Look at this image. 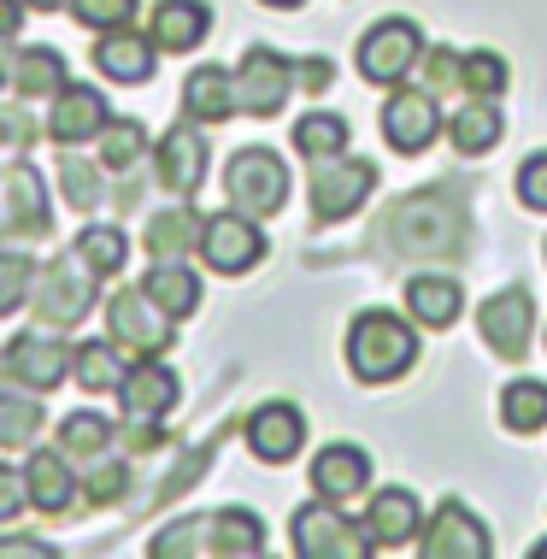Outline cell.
<instances>
[{
  "label": "cell",
  "instance_id": "cell-1",
  "mask_svg": "<svg viewBox=\"0 0 547 559\" xmlns=\"http://www.w3.org/2000/svg\"><path fill=\"white\" fill-rule=\"evenodd\" d=\"M389 236H394V253H406V260H453V253H465L471 224L453 194L430 189L401 201V213L389 218Z\"/></svg>",
  "mask_w": 547,
  "mask_h": 559
},
{
  "label": "cell",
  "instance_id": "cell-2",
  "mask_svg": "<svg viewBox=\"0 0 547 559\" xmlns=\"http://www.w3.org/2000/svg\"><path fill=\"white\" fill-rule=\"evenodd\" d=\"M413 359H418V336L401 312L371 307L347 324V371L359 383H394V377L413 371Z\"/></svg>",
  "mask_w": 547,
  "mask_h": 559
},
{
  "label": "cell",
  "instance_id": "cell-3",
  "mask_svg": "<svg viewBox=\"0 0 547 559\" xmlns=\"http://www.w3.org/2000/svg\"><path fill=\"white\" fill-rule=\"evenodd\" d=\"M100 300V277L83 265V253H59V260L36 265V289H29V307H36L41 330H71L88 319V307Z\"/></svg>",
  "mask_w": 547,
  "mask_h": 559
},
{
  "label": "cell",
  "instance_id": "cell-4",
  "mask_svg": "<svg viewBox=\"0 0 547 559\" xmlns=\"http://www.w3.org/2000/svg\"><path fill=\"white\" fill-rule=\"evenodd\" d=\"M224 194H230L236 213L248 218H271L288 206V165L271 154V147H241L224 165Z\"/></svg>",
  "mask_w": 547,
  "mask_h": 559
},
{
  "label": "cell",
  "instance_id": "cell-5",
  "mask_svg": "<svg viewBox=\"0 0 547 559\" xmlns=\"http://www.w3.org/2000/svg\"><path fill=\"white\" fill-rule=\"evenodd\" d=\"M106 330H112V342L135 359H159L165 347L177 342V319L147 289H118L106 300Z\"/></svg>",
  "mask_w": 547,
  "mask_h": 559
},
{
  "label": "cell",
  "instance_id": "cell-6",
  "mask_svg": "<svg viewBox=\"0 0 547 559\" xmlns=\"http://www.w3.org/2000/svg\"><path fill=\"white\" fill-rule=\"evenodd\" d=\"M288 531H295V554L300 559H365L371 554L365 524H354L336 501H324V495H318L312 507H300Z\"/></svg>",
  "mask_w": 547,
  "mask_h": 559
},
{
  "label": "cell",
  "instance_id": "cell-7",
  "mask_svg": "<svg viewBox=\"0 0 547 559\" xmlns=\"http://www.w3.org/2000/svg\"><path fill=\"white\" fill-rule=\"evenodd\" d=\"M418 59H424L418 24L413 19H383L377 29H365V41H359V78L377 83V88H394L418 71Z\"/></svg>",
  "mask_w": 547,
  "mask_h": 559
},
{
  "label": "cell",
  "instance_id": "cell-8",
  "mask_svg": "<svg viewBox=\"0 0 547 559\" xmlns=\"http://www.w3.org/2000/svg\"><path fill=\"white\" fill-rule=\"evenodd\" d=\"M0 377L19 389H36V395H48V389H59L71 377V347L53 342L48 330H24V336L0 342Z\"/></svg>",
  "mask_w": 547,
  "mask_h": 559
},
{
  "label": "cell",
  "instance_id": "cell-9",
  "mask_svg": "<svg viewBox=\"0 0 547 559\" xmlns=\"http://www.w3.org/2000/svg\"><path fill=\"white\" fill-rule=\"evenodd\" d=\"M53 230V213H48V183L29 159H12L0 171V236H19V241H36Z\"/></svg>",
  "mask_w": 547,
  "mask_h": 559
},
{
  "label": "cell",
  "instance_id": "cell-10",
  "mask_svg": "<svg viewBox=\"0 0 547 559\" xmlns=\"http://www.w3.org/2000/svg\"><path fill=\"white\" fill-rule=\"evenodd\" d=\"M206 260V271H218V277H241V271H253L265 260V236L260 224H253L248 213H218L201 224V248H194Z\"/></svg>",
  "mask_w": 547,
  "mask_h": 559
},
{
  "label": "cell",
  "instance_id": "cell-11",
  "mask_svg": "<svg viewBox=\"0 0 547 559\" xmlns=\"http://www.w3.org/2000/svg\"><path fill=\"white\" fill-rule=\"evenodd\" d=\"M418 554L424 559H489L495 536L465 501H442L430 512V524L418 531Z\"/></svg>",
  "mask_w": 547,
  "mask_h": 559
},
{
  "label": "cell",
  "instance_id": "cell-12",
  "mask_svg": "<svg viewBox=\"0 0 547 559\" xmlns=\"http://www.w3.org/2000/svg\"><path fill=\"white\" fill-rule=\"evenodd\" d=\"M371 189H377V165L371 159H342V154L312 159V213L324 224H336V218L354 213V206H365Z\"/></svg>",
  "mask_w": 547,
  "mask_h": 559
},
{
  "label": "cell",
  "instance_id": "cell-13",
  "mask_svg": "<svg viewBox=\"0 0 547 559\" xmlns=\"http://www.w3.org/2000/svg\"><path fill=\"white\" fill-rule=\"evenodd\" d=\"M230 78H236V112H248V118H277L288 88H295L288 59L271 48H248V59H241Z\"/></svg>",
  "mask_w": 547,
  "mask_h": 559
},
{
  "label": "cell",
  "instance_id": "cell-14",
  "mask_svg": "<svg viewBox=\"0 0 547 559\" xmlns=\"http://www.w3.org/2000/svg\"><path fill=\"white\" fill-rule=\"evenodd\" d=\"M442 135V112H436L430 88H401L394 83L389 107H383V142L401 147V154H424V147Z\"/></svg>",
  "mask_w": 547,
  "mask_h": 559
},
{
  "label": "cell",
  "instance_id": "cell-15",
  "mask_svg": "<svg viewBox=\"0 0 547 559\" xmlns=\"http://www.w3.org/2000/svg\"><path fill=\"white\" fill-rule=\"evenodd\" d=\"M477 330L500 359H524L530 354V330H536V300H530L524 289H500V295L483 300Z\"/></svg>",
  "mask_w": 547,
  "mask_h": 559
},
{
  "label": "cell",
  "instance_id": "cell-16",
  "mask_svg": "<svg viewBox=\"0 0 547 559\" xmlns=\"http://www.w3.org/2000/svg\"><path fill=\"white\" fill-rule=\"evenodd\" d=\"M154 171H159V183L171 189V194H194L206 183V135L194 118H182V124H171L159 135V147H154Z\"/></svg>",
  "mask_w": 547,
  "mask_h": 559
},
{
  "label": "cell",
  "instance_id": "cell-17",
  "mask_svg": "<svg viewBox=\"0 0 547 559\" xmlns=\"http://www.w3.org/2000/svg\"><path fill=\"white\" fill-rule=\"evenodd\" d=\"M106 118H112V107H106V95L95 83H66L48 107V135L59 147H78V142H95Z\"/></svg>",
  "mask_w": 547,
  "mask_h": 559
},
{
  "label": "cell",
  "instance_id": "cell-18",
  "mask_svg": "<svg viewBox=\"0 0 547 559\" xmlns=\"http://www.w3.org/2000/svg\"><path fill=\"white\" fill-rule=\"evenodd\" d=\"M194 554L253 559V554H265V524L248 507H218L206 519H194Z\"/></svg>",
  "mask_w": 547,
  "mask_h": 559
},
{
  "label": "cell",
  "instance_id": "cell-19",
  "mask_svg": "<svg viewBox=\"0 0 547 559\" xmlns=\"http://www.w3.org/2000/svg\"><path fill=\"white\" fill-rule=\"evenodd\" d=\"M300 442H307V418H300V406H288V401H265L260 413L248 418V448H253V460H265V465H288L300 453Z\"/></svg>",
  "mask_w": 547,
  "mask_h": 559
},
{
  "label": "cell",
  "instance_id": "cell-20",
  "mask_svg": "<svg viewBox=\"0 0 547 559\" xmlns=\"http://www.w3.org/2000/svg\"><path fill=\"white\" fill-rule=\"evenodd\" d=\"M312 489L324 495V501H359L365 489H371V460H365V448L354 442H330V448H318V460H312Z\"/></svg>",
  "mask_w": 547,
  "mask_h": 559
},
{
  "label": "cell",
  "instance_id": "cell-21",
  "mask_svg": "<svg viewBox=\"0 0 547 559\" xmlns=\"http://www.w3.org/2000/svg\"><path fill=\"white\" fill-rule=\"evenodd\" d=\"M424 531V512L413 489H377L371 507H365V542L371 548H406Z\"/></svg>",
  "mask_w": 547,
  "mask_h": 559
},
{
  "label": "cell",
  "instance_id": "cell-22",
  "mask_svg": "<svg viewBox=\"0 0 547 559\" xmlns=\"http://www.w3.org/2000/svg\"><path fill=\"white\" fill-rule=\"evenodd\" d=\"M177 395L182 383L165 359H135V366H124V383H118V401H124L130 418H165L177 406Z\"/></svg>",
  "mask_w": 547,
  "mask_h": 559
},
{
  "label": "cell",
  "instance_id": "cell-23",
  "mask_svg": "<svg viewBox=\"0 0 547 559\" xmlns=\"http://www.w3.org/2000/svg\"><path fill=\"white\" fill-rule=\"evenodd\" d=\"M24 489H29V507H41L48 519H66L78 507V489L83 483L71 477V460L59 448H36L24 465Z\"/></svg>",
  "mask_w": 547,
  "mask_h": 559
},
{
  "label": "cell",
  "instance_id": "cell-24",
  "mask_svg": "<svg viewBox=\"0 0 547 559\" xmlns=\"http://www.w3.org/2000/svg\"><path fill=\"white\" fill-rule=\"evenodd\" d=\"M154 36H142V29H100V41H95V71L100 78H112V83H147L154 78Z\"/></svg>",
  "mask_w": 547,
  "mask_h": 559
},
{
  "label": "cell",
  "instance_id": "cell-25",
  "mask_svg": "<svg viewBox=\"0 0 547 559\" xmlns=\"http://www.w3.org/2000/svg\"><path fill=\"white\" fill-rule=\"evenodd\" d=\"M147 36L159 53H194L212 36V7L206 0H159L154 19H147Z\"/></svg>",
  "mask_w": 547,
  "mask_h": 559
},
{
  "label": "cell",
  "instance_id": "cell-26",
  "mask_svg": "<svg viewBox=\"0 0 547 559\" xmlns=\"http://www.w3.org/2000/svg\"><path fill=\"white\" fill-rule=\"evenodd\" d=\"M182 112L194 124H224L236 118V78L224 66H194L189 83H182Z\"/></svg>",
  "mask_w": 547,
  "mask_h": 559
},
{
  "label": "cell",
  "instance_id": "cell-27",
  "mask_svg": "<svg viewBox=\"0 0 547 559\" xmlns=\"http://www.w3.org/2000/svg\"><path fill=\"white\" fill-rule=\"evenodd\" d=\"M201 213L194 206H165V213H154L142 224V241H147V253L154 260H177V253H189V248H201Z\"/></svg>",
  "mask_w": 547,
  "mask_h": 559
},
{
  "label": "cell",
  "instance_id": "cell-28",
  "mask_svg": "<svg viewBox=\"0 0 547 559\" xmlns=\"http://www.w3.org/2000/svg\"><path fill=\"white\" fill-rule=\"evenodd\" d=\"M406 312L424 330H453L460 324V283L448 277H413L406 283Z\"/></svg>",
  "mask_w": 547,
  "mask_h": 559
},
{
  "label": "cell",
  "instance_id": "cell-29",
  "mask_svg": "<svg viewBox=\"0 0 547 559\" xmlns=\"http://www.w3.org/2000/svg\"><path fill=\"white\" fill-rule=\"evenodd\" d=\"M500 135H507V118H500V112H495V100H483V95L448 118V142L460 147L465 159H471V154H489Z\"/></svg>",
  "mask_w": 547,
  "mask_h": 559
},
{
  "label": "cell",
  "instance_id": "cell-30",
  "mask_svg": "<svg viewBox=\"0 0 547 559\" xmlns=\"http://www.w3.org/2000/svg\"><path fill=\"white\" fill-rule=\"evenodd\" d=\"M142 289L154 295L159 307L171 312V319H189V312L201 307V277H194V271L182 265V260H159V265L142 277Z\"/></svg>",
  "mask_w": 547,
  "mask_h": 559
},
{
  "label": "cell",
  "instance_id": "cell-31",
  "mask_svg": "<svg viewBox=\"0 0 547 559\" xmlns=\"http://www.w3.org/2000/svg\"><path fill=\"white\" fill-rule=\"evenodd\" d=\"M66 83L71 78H66V59H59V48H24L19 59H12V88H19L24 100H48Z\"/></svg>",
  "mask_w": 547,
  "mask_h": 559
},
{
  "label": "cell",
  "instance_id": "cell-32",
  "mask_svg": "<svg viewBox=\"0 0 547 559\" xmlns=\"http://www.w3.org/2000/svg\"><path fill=\"white\" fill-rule=\"evenodd\" d=\"M71 377L83 383V395H112V389L124 383L118 342H78L71 347Z\"/></svg>",
  "mask_w": 547,
  "mask_h": 559
},
{
  "label": "cell",
  "instance_id": "cell-33",
  "mask_svg": "<svg viewBox=\"0 0 547 559\" xmlns=\"http://www.w3.org/2000/svg\"><path fill=\"white\" fill-rule=\"evenodd\" d=\"M112 442H118L112 418L95 413V406H83V413H66V418H59V453H66V460H95V453H106Z\"/></svg>",
  "mask_w": 547,
  "mask_h": 559
},
{
  "label": "cell",
  "instance_id": "cell-34",
  "mask_svg": "<svg viewBox=\"0 0 547 559\" xmlns=\"http://www.w3.org/2000/svg\"><path fill=\"white\" fill-rule=\"evenodd\" d=\"M500 425H507L512 436L547 430V383H536V377H519L512 389H500Z\"/></svg>",
  "mask_w": 547,
  "mask_h": 559
},
{
  "label": "cell",
  "instance_id": "cell-35",
  "mask_svg": "<svg viewBox=\"0 0 547 559\" xmlns=\"http://www.w3.org/2000/svg\"><path fill=\"white\" fill-rule=\"evenodd\" d=\"M95 142H100V165H106V171H118V177L135 171L142 154H147V130L135 124V118H106Z\"/></svg>",
  "mask_w": 547,
  "mask_h": 559
},
{
  "label": "cell",
  "instance_id": "cell-36",
  "mask_svg": "<svg viewBox=\"0 0 547 559\" xmlns=\"http://www.w3.org/2000/svg\"><path fill=\"white\" fill-rule=\"evenodd\" d=\"M48 425V413H41L36 389H24V395H0V453L7 448H29Z\"/></svg>",
  "mask_w": 547,
  "mask_h": 559
},
{
  "label": "cell",
  "instance_id": "cell-37",
  "mask_svg": "<svg viewBox=\"0 0 547 559\" xmlns=\"http://www.w3.org/2000/svg\"><path fill=\"white\" fill-rule=\"evenodd\" d=\"M78 253H83V265L95 271V277H118L130 260V241L118 224H88V230L78 236Z\"/></svg>",
  "mask_w": 547,
  "mask_h": 559
},
{
  "label": "cell",
  "instance_id": "cell-38",
  "mask_svg": "<svg viewBox=\"0 0 547 559\" xmlns=\"http://www.w3.org/2000/svg\"><path fill=\"white\" fill-rule=\"evenodd\" d=\"M342 147H347V118L342 112H307L295 124V154L330 159V154H342Z\"/></svg>",
  "mask_w": 547,
  "mask_h": 559
},
{
  "label": "cell",
  "instance_id": "cell-39",
  "mask_svg": "<svg viewBox=\"0 0 547 559\" xmlns=\"http://www.w3.org/2000/svg\"><path fill=\"white\" fill-rule=\"evenodd\" d=\"M124 489H130V465L118 460L112 448L95 453V460H88V477H83V495L95 507H118V501H124Z\"/></svg>",
  "mask_w": 547,
  "mask_h": 559
},
{
  "label": "cell",
  "instance_id": "cell-40",
  "mask_svg": "<svg viewBox=\"0 0 547 559\" xmlns=\"http://www.w3.org/2000/svg\"><path fill=\"white\" fill-rule=\"evenodd\" d=\"M29 289H36V260L29 253H0V319H12L19 307H29Z\"/></svg>",
  "mask_w": 547,
  "mask_h": 559
},
{
  "label": "cell",
  "instance_id": "cell-41",
  "mask_svg": "<svg viewBox=\"0 0 547 559\" xmlns=\"http://www.w3.org/2000/svg\"><path fill=\"white\" fill-rule=\"evenodd\" d=\"M59 189H66V201L78 206V213H95L100 206V171L78 154H59Z\"/></svg>",
  "mask_w": 547,
  "mask_h": 559
},
{
  "label": "cell",
  "instance_id": "cell-42",
  "mask_svg": "<svg viewBox=\"0 0 547 559\" xmlns=\"http://www.w3.org/2000/svg\"><path fill=\"white\" fill-rule=\"evenodd\" d=\"M460 88H471V95H483V100H495L500 88H507V59L500 53H465L460 59Z\"/></svg>",
  "mask_w": 547,
  "mask_h": 559
},
{
  "label": "cell",
  "instance_id": "cell-43",
  "mask_svg": "<svg viewBox=\"0 0 547 559\" xmlns=\"http://www.w3.org/2000/svg\"><path fill=\"white\" fill-rule=\"evenodd\" d=\"M142 0H71V19L83 29H124Z\"/></svg>",
  "mask_w": 547,
  "mask_h": 559
},
{
  "label": "cell",
  "instance_id": "cell-44",
  "mask_svg": "<svg viewBox=\"0 0 547 559\" xmlns=\"http://www.w3.org/2000/svg\"><path fill=\"white\" fill-rule=\"evenodd\" d=\"M519 201L530 206V213H547V147L519 165Z\"/></svg>",
  "mask_w": 547,
  "mask_h": 559
},
{
  "label": "cell",
  "instance_id": "cell-45",
  "mask_svg": "<svg viewBox=\"0 0 547 559\" xmlns=\"http://www.w3.org/2000/svg\"><path fill=\"white\" fill-rule=\"evenodd\" d=\"M424 66V83H430V95H442V88H460V53L453 48H430L418 59Z\"/></svg>",
  "mask_w": 547,
  "mask_h": 559
},
{
  "label": "cell",
  "instance_id": "cell-46",
  "mask_svg": "<svg viewBox=\"0 0 547 559\" xmlns=\"http://www.w3.org/2000/svg\"><path fill=\"white\" fill-rule=\"evenodd\" d=\"M29 507V489H24V472H12V465H0V524L19 519Z\"/></svg>",
  "mask_w": 547,
  "mask_h": 559
},
{
  "label": "cell",
  "instance_id": "cell-47",
  "mask_svg": "<svg viewBox=\"0 0 547 559\" xmlns=\"http://www.w3.org/2000/svg\"><path fill=\"white\" fill-rule=\"evenodd\" d=\"M0 142H7L12 154H19V147H29V142H36V118L19 112V107H0Z\"/></svg>",
  "mask_w": 547,
  "mask_h": 559
},
{
  "label": "cell",
  "instance_id": "cell-48",
  "mask_svg": "<svg viewBox=\"0 0 547 559\" xmlns=\"http://www.w3.org/2000/svg\"><path fill=\"white\" fill-rule=\"evenodd\" d=\"M0 554H7V559H48L53 548H48V542H36V536H0Z\"/></svg>",
  "mask_w": 547,
  "mask_h": 559
},
{
  "label": "cell",
  "instance_id": "cell-49",
  "mask_svg": "<svg viewBox=\"0 0 547 559\" xmlns=\"http://www.w3.org/2000/svg\"><path fill=\"white\" fill-rule=\"evenodd\" d=\"M24 12H29L24 0H0V36H7V41L24 29Z\"/></svg>",
  "mask_w": 547,
  "mask_h": 559
},
{
  "label": "cell",
  "instance_id": "cell-50",
  "mask_svg": "<svg viewBox=\"0 0 547 559\" xmlns=\"http://www.w3.org/2000/svg\"><path fill=\"white\" fill-rule=\"evenodd\" d=\"M330 78H336L330 59H307V66H300V83H307V88H330Z\"/></svg>",
  "mask_w": 547,
  "mask_h": 559
},
{
  "label": "cell",
  "instance_id": "cell-51",
  "mask_svg": "<svg viewBox=\"0 0 547 559\" xmlns=\"http://www.w3.org/2000/svg\"><path fill=\"white\" fill-rule=\"evenodd\" d=\"M12 59H19V53H12V41H7V36H0V88H7V83H12Z\"/></svg>",
  "mask_w": 547,
  "mask_h": 559
},
{
  "label": "cell",
  "instance_id": "cell-52",
  "mask_svg": "<svg viewBox=\"0 0 547 559\" xmlns=\"http://www.w3.org/2000/svg\"><path fill=\"white\" fill-rule=\"evenodd\" d=\"M29 12H59V7H71V0H24Z\"/></svg>",
  "mask_w": 547,
  "mask_h": 559
},
{
  "label": "cell",
  "instance_id": "cell-53",
  "mask_svg": "<svg viewBox=\"0 0 547 559\" xmlns=\"http://www.w3.org/2000/svg\"><path fill=\"white\" fill-rule=\"evenodd\" d=\"M260 7H277V12H295L300 0H260Z\"/></svg>",
  "mask_w": 547,
  "mask_h": 559
}]
</instances>
